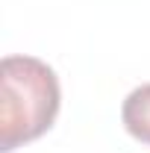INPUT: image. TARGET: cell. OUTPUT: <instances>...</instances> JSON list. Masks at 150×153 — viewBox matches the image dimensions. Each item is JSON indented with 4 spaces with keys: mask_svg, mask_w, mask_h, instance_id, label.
Wrapping results in <instances>:
<instances>
[{
    "mask_svg": "<svg viewBox=\"0 0 150 153\" xmlns=\"http://www.w3.org/2000/svg\"><path fill=\"white\" fill-rule=\"evenodd\" d=\"M62 91L53 68L36 56H6L0 65V150L44 135L59 115Z\"/></svg>",
    "mask_w": 150,
    "mask_h": 153,
    "instance_id": "cell-1",
    "label": "cell"
},
{
    "mask_svg": "<svg viewBox=\"0 0 150 153\" xmlns=\"http://www.w3.org/2000/svg\"><path fill=\"white\" fill-rule=\"evenodd\" d=\"M121 121L132 138L150 144V82L132 88L127 94L124 106H121Z\"/></svg>",
    "mask_w": 150,
    "mask_h": 153,
    "instance_id": "cell-2",
    "label": "cell"
}]
</instances>
